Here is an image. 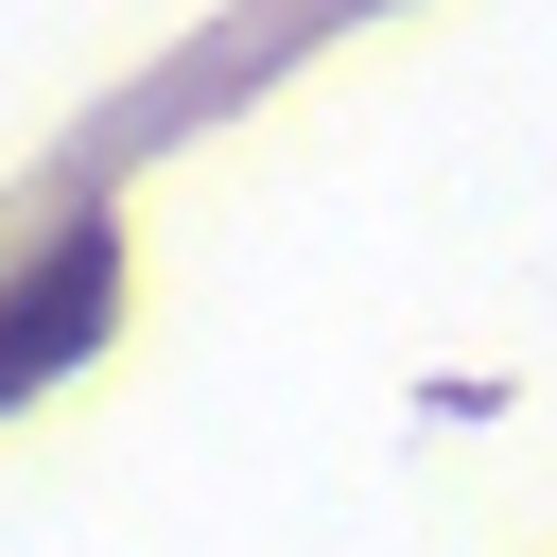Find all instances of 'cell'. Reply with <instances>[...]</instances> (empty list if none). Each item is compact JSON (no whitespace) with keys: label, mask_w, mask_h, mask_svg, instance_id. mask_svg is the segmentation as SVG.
Wrapping results in <instances>:
<instances>
[{"label":"cell","mask_w":557,"mask_h":557,"mask_svg":"<svg viewBox=\"0 0 557 557\" xmlns=\"http://www.w3.org/2000/svg\"><path fill=\"white\" fill-rule=\"evenodd\" d=\"M104 313H122V226H70V244H35V261H17V296H0V400L70 383V366L104 348Z\"/></svg>","instance_id":"6da1fadb"}]
</instances>
